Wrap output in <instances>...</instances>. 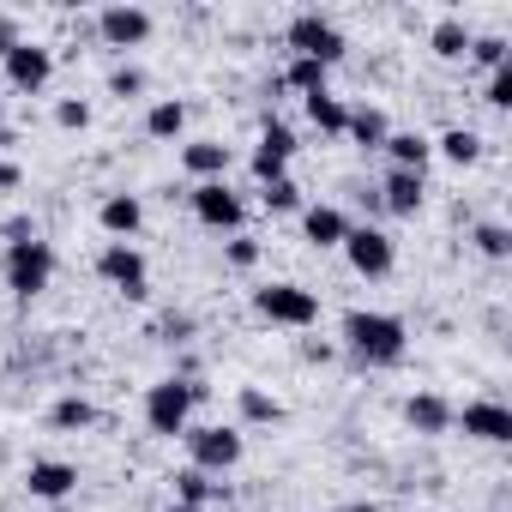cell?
Wrapping results in <instances>:
<instances>
[{"instance_id": "obj_1", "label": "cell", "mask_w": 512, "mask_h": 512, "mask_svg": "<svg viewBox=\"0 0 512 512\" xmlns=\"http://www.w3.org/2000/svg\"><path fill=\"white\" fill-rule=\"evenodd\" d=\"M338 338L362 368H398L410 356V326L398 314H380V308H350Z\"/></svg>"}, {"instance_id": "obj_2", "label": "cell", "mask_w": 512, "mask_h": 512, "mask_svg": "<svg viewBox=\"0 0 512 512\" xmlns=\"http://www.w3.org/2000/svg\"><path fill=\"white\" fill-rule=\"evenodd\" d=\"M211 398V386L205 380H181V374H163V380H151L145 386V428L157 434V440H181L187 434V422H193V410Z\"/></svg>"}, {"instance_id": "obj_3", "label": "cell", "mask_w": 512, "mask_h": 512, "mask_svg": "<svg viewBox=\"0 0 512 512\" xmlns=\"http://www.w3.org/2000/svg\"><path fill=\"white\" fill-rule=\"evenodd\" d=\"M181 446H187V464L205 470V476H229L247 458V434L235 422H187Z\"/></svg>"}, {"instance_id": "obj_4", "label": "cell", "mask_w": 512, "mask_h": 512, "mask_svg": "<svg viewBox=\"0 0 512 512\" xmlns=\"http://www.w3.org/2000/svg\"><path fill=\"white\" fill-rule=\"evenodd\" d=\"M0 278H7V290L19 302H37L49 284H55V247L43 235L31 241H7V253H0Z\"/></svg>"}, {"instance_id": "obj_5", "label": "cell", "mask_w": 512, "mask_h": 512, "mask_svg": "<svg viewBox=\"0 0 512 512\" xmlns=\"http://www.w3.org/2000/svg\"><path fill=\"white\" fill-rule=\"evenodd\" d=\"M253 314L284 332H308V326H320V296L302 284H260L253 290Z\"/></svg>"}, {"instance_id": "obj_6", "label": "cell", "mask_w": 512, "mask_h": 512, "mask_svg": "<svg viewBox=\"0 0 512 512\" xmlns=\"http://www.w3.org/2000/svg\"><path fill=\"white\" fill-rule=\"evenodd\" d=\"M344 260H350V272L356 278H368V284H380V278H392V266H398V241L380 229V223H350V235H344Z\"/></svg>"}, {"instance_id": "obj_7", "label": "cell", "mask_w": 512, "mask_h": 512, "mask_svg": "<svg viewBox=\"0 0 512 512\" xmlns=\"http://www.w3.org/2000/svg\"><path fill=\"white\" fill-rule=\"evenodd\" d=\"M97 278H103L115 296H127V302H145V296H151V260H145L133 241H103Z\"/></svg>"}, {"instance_id": "obj_8", "label": "cell", "mask_w": 512, "mask_h": 512, "mask_svg": "<svg viewBox=\"0 0 512 512\" xmlns=\"http://www.w3.org/2000/svg\"><path fill=\"white\" fill-rule=\"evenodd\" d=\"M284 43H290V55H302V61H320V67H338L344 61V31L326 19V13H296L290 19V31H284Z\"/></svg>"}, {"instance_id": "obj_9", "label": "cell", "mask_w": 512, "mask_h": 512, "mask_svg": "<svg viewBox=\"0 0 512 512\" xmlns=\"http://www.w3.org/2000/svg\"><path fill=\"white\" fill-rule=\"evenodd\" d=\"M187 205H193V217H199L205 229H217V235H241V223H247V205H241V193H235L229 181H193V187H187Z\"/></svg>"}, {"instance_id": "obj_10", "label": "cell", "mask_w": 512, "mask_h": 512, "mask_svg": "<svg viewBox=\"0 0 512 512\" xmlns=\"http://www.w3.org/2000/svg\"><path fill=\"white\" fill-rule=\"evenodd\" d=\"M0 79H7V85H13L19 97H43V91L55 85V49H49V43H31V37H25V43H19V49L7 55V61H0Z\"/></svg>"}, {"instance_id": "obj_11", "label": "cell", "mask_w": 512, "mask_h": 512, "mask_svg": "<svg viewBox=\"0 0 512 512\" xmlns=\"http://www.w3.org/2000/svg\"><path fill=\"white\" fill-rule=\"evenodd\" d=\"M290 157H296V133L278 121V115H266L260 121V145H253V157H247V169H253V181H284L290 175Z\"/></svg>"}, {"instance_id": "obj_12", "label": "cell", "mask_w": 512, "mask_h": 512, "mask_svg": "<svg viewBox=\"0 0 512 512\" xmlns=\"http://www.w3.org/2000/svg\"><path fill=\"white\" fill-rule=\"evenodd\" d=\"M151 31H157V19L145 13V7H133V0H115V7H103L97 13V37L109 43V49H145L151 43Z\"/></svg>"}, {"instance_id": "obj_13", "label": "cell", "mask_w": 512, "mask_h": 512, "mask_svg": "<svg viewBox=\"0 0 512 512\" xmlns=\"http://www.w3.org/2000/svg\"><path fill=\"white\" fill-rule=\"evenodd\" d=\"M452 428H464L482 446H506L512 440V410L500 398H470V404H452Z\"/></svg>"}, {"instance_id": "obj_14", "label": "cell", "mask_w": 512, "mask_h": 512, "mask_svg": "<svg viewBox=\"0 0 512 512\" xmlns=\"http://www.w3.org/2000/svg\"><path fill=\"white\" fill-rule=\"evenodd\" d=\"M79 482H85V476H79L73 458H31V464H25V494H31V500H49V506H55V500H67V494H79Z\"/></svg>"}, {"instance_id": "obj_15", "label": "cell", "mask_w": 512, "mask_h": 512, "mask_svg": "<svg viewBox=\"0 0 512 512\" xmlns=\"http://www.w3.org/2000/svg\"><path fill=\"white\" fill-rule=\"evenodd\" d=\"M374 193H380V211H386V217H416V211L428 205V175H410V169H386Z\"/></svg>"}, {"instance_id": "obj_16", "label": "cell", "mask_w": 512, "mask_h": 512, "mask_svg": "<svg viewBox=\"0 0 512 512\" xmlns=\"http://www.w3.org/2000/svg\"><path fill=\"white\" fill-rule=\"evenodd\" d=\"M404 428H410L416 440L452 434V398H440V392H410V398H404Z\"/></svg>"}, {"instance_id": "obj_17", "label": "cell", "mask_w": 512, "mask_h": 512, "mask_svg": "<svg viewBox=\"0 0 512 512\" xmlns=\"http://www.w3.org/2000/svg\"><path fill=\"white\" fill-rule=\"evenodd\" d=\"M380 157H386V169L428 175V163H434V139H428V133H416V127H392V133H386V145H380Z\"/></svg>"}, {"instance_id": "obj_18", "label": "cell", "mask_w": 512, "mask_h": 512, "mask_svg": "<svg viewBox=\"0 0 512 512\" xmlns=\"http://www.w3.org/2000/svg\"><path fill=\"white\" fill-rule=\"evenodd\" d=\"M97 229H103L109 241H133V235L145 229V199H139V193H103Z\"/></svg>"}, {"instance_id": "obj_19", "label": "cell", "mask_w": 512, "mask_h": 512, "mask_svg": "<svg viewBox=\"0 0 512 512\" xmlns=\"http://www.w3.org/2000/svg\"><path fill=\"white\" fill-rule=\"evenodd\" d=\"M229 163H235V145H223V139H187L181 145V169L193 181H229Z\"/></svg>"}, {"instance_id": "obj_20", "label": "cell", "mask_w": 512, "mask_h": 512, "mask_svg": "<svg viewBox=\"0 0 512 512\" xmlns=\"http://www.w3.org/2000/svg\"><path fill=\"white\" fill-rule=\"evenodd\" d=\"M344 235H350V211L344 205H302V241L308 247H344Z\"/></svg>"}, {"instance_id": "obj_21", "label": "cell", "mask_w": 512, "mask_h": 512, "mask_svg": "<svg viewBox=\"0 0 512 512\" xmlns=\"http://www.w3.org/2000/svg\"><path fill=\"white\" fill-rule=\"evenodd\" d=\"M169 488H175V506H217V500H229V482L223 476H205V470H193V464H181L175 476H169Z\"/></svg>"}, {"instance_id": "obj_22", "label": "cell", "mask_w": 512, "mask_h": 512, "mask_svg": "<svg viewBox=\"0 0 512 512\" xmlns=\"http://www.w3.org/2000/svg\"><path fill=\"white\" fill-rule=\"evenodd\" d=\"M302 115H308V127H320V139H344V127H350V103L338 91L302 97Z\"/></svg>"}, {"instance_id": "obj_23", "label": "cell", "mask_w": 512, "mask_h": 512, "mask_svg": "<svg viewBox=\"0 0 512 512\" xmlns=\"http://www.w3.org/2000/svg\"><path fill=\"white\" fill-rule=\"evenodd\" d=\"M235 410H241L235 428H272V422H284V404L266 386H235Z\"/></svg>"}, {"instance_id": "obj_24", "label": "cell", "mask_w": 512, "mask_h": 512, "mask_svg": "<svg viewBox=\"0 0 512 512\" xmlns=\"http://www.w3.org/2000/svg\"><path fill=\"white\" fill-rule=\"evenodd\" d=\"M386 133H392V121H386L380 103H350V127H344V139H356L362 151H380Z\"/></svg>"}, {"instance_id": "obj_25", "label": "cell", "mask_w": 512, "mask_h": 512, "mask_svg": "<svg viewBox=\"0 0 512 512\" xmlns=\"http://www.w3.org/2000/svg\"><path fill=\"white\" fill-rule=\"evenodd\" d=\"M482 151H488V139H482L476 127H446V133L434 139V157H446L452 169H470V163H482Z\"/></svg>"}, {"instance_id": "obj_26", "label": "cell", "mask_w": 512, "mask_h": 512, "mask_svg": "<svg viewBox=\"0 0 512 512\" xmlns=\"http://www.w3.org/2000/svg\"><path fill=\"white\" fill-rule=\"evenodd\" d=\"M470 37H476V31H470L458 13H446V19H434V31H428V49H434L440 61H464V55H470Z\"/></svg>"}, {"instance_id": "obj_27", "label": "cell", "mask_w": 512, "mask_h": 512, "mask_svg": "<svg viewBox=\"0 0 512 512\" xmlns=\"http://www.w3.org/2000/svg\"><path fill=\"white\" fill-rule=\"evenodd\" d=\"M181 133H187V103H181V97H157V103L145 109V139H163V145H169V139H181Z\"/></svg>"}, {"instance_id": "obj_28", "label": "cell", "mask_w": 512, "mask_h": 512, "mask_svg": "<svg viewBox=\"0 0 512 512\" xmlns=\"http://www.w3.org/2000/svg\"><path fill=\"white\" fill-rule=\"evenodd\" d=\"M91 422H97V404H91L85 392H67V398L49 404V428H55V434H85Z\"/></svg>"}, {"instance_id": "obj_29", "label": "cell", "mask_w": 512, "mask_h": 512, "mask_svg": "<svg viewBox=\"0 0 512 512\" xmlns=\"http://www.w3.org/2000/svg\"><path fill=\"white\" fill-rule=\"evenodd\" d=\"M326 79H332V67H320V61H302V55H290V67L278 73V91H302V97H314V91H332Z\"/></svg>"}, {"instance_id": "obj_30", "label": "cell", "mask_w": 512, "mask_h": 512, "mask_svg": "<svg viewBox=\"0 0 512 512\" xmlns=\"http://www.w3.org/2000/svg\"><path fill=\"white\" fill-rule=\"evenodd\" d=\"M470 247L482 260H512V229L500 217H482V223H470Z\"/></svg>"}, {"instance_id": "obj_31", "label": "cell", "mask_w": 512, "mask_h": 512, "mask_svg": "<svg viewBox=\"0 0 512 512\" xmlns=\"http://www.w3.org/2000/svg\"><path fill=\"white\" fill-rule=\"evenodd\" d=\"M470 61H476L482 73H494V67L512 61V43H506L500 31H482V37H470Z\"/></svg>"}, {"instance_id": "obj_32", "label": "cell", "mask_w": 512, "mask_h": 512, "mask_svg": "<svg viewBox=\"0 0 512 512\" xmlns=\"http://www.w3.org/2000/svg\"><path fill=\"white\" fill-rule=\"evenodd\" d=\"M260 205H266V211H278V217H290V211H302L308 199H302V187L284 175V181H266V187H260Z\"/></svg>"}, {"instance_id": "obj_33", "label": "cell", "mask_w": 512, "mask_h": 512, "mask_svg": "<svg viewBox=\"0 0 512 512\" xmlns=\"http://www.w3.org/2000/svg\"><path fill=\"white\" fill-rule=\"evenodd\" d=\"M260 253H266V247L241 229V235H229V241H223V266H229V272H253V266H260Z\"/></svg>"}, {"instance_id": "obj_34", "label": "cell", "mask_w": 512, "mask_h": 512, "mask_svg": "<svg viewBox=\"0 0 512 512\" xmlns=\"http://www.w3.org/2000/svg\"><path fill=\"white\" fill-rule=\"evenodd\" d=\"M109 97H145V67H133V61H121V67H109Z\"/></svg>"}, {"instance_id": "obj_35", "label": "cell", "mask_w": 512, "mask_h": 512, "mask_svg": "<svg viewBox=\"0 0 512 512\" xmlns=\"http://www.w3.org/2000/svg\"><path fill=\"white\" fill-rule=\"evenodd\" d=\"M482 103H488V109H512V61L482 79Z\"/></svg>"}, {"instance_id": "obj_36", "label": "cell", "mask_w": 512, "mask_h": 512, "mask_svg": "<svg viewBox=\"0 0 512 512\" xmlns=\"http://www.w3.org/2000/svg\"><path fill=\"white\" fill-rule=\"evenodd\" d=\"M55 127H61V133H85V127H91V103H85V97H61V103H55Z\"/></svg>"}, {"instance_id": "obj_37", "label": "cell", "mask_w": 512, "mask_h": 512, "mask_svg": "<svg viewBox=\"0 0 512 512\" xmlns=\"http://www.w3.org/2000/svg\"><path fill=\"white\" fill-rule=\"evenodd\" d=\"M157 338H169V344H187V338H193V314H175V308H169V314L157 320Z\"/></svg>"}, {"instance_id": "obj_38", "label": "cell", "mask_w": 512, "mask_h": 512, "mask_svg": "<svg viewBox=\"0 0 512 512\" xmlns=\"http://www.w3.org/2000/svg\"><path fill=\"white\" fill-rule=\"evenodd\" d=\"M19 43H25V31H19V19H13V13H0V61H7V55H13Z\"/></svg>"}, {"instance_id": "obj_39", "label": "cell", "mask_w": 512, "mask_h": 512, "mask_svg": "<svg viewBox=\"0 0 512 512\" xmlns=\"http://www.w3.org/2000/svg\"><path fill=\"white\" fill-rule=\"evenodd\" d=\"M19 187H25V169L13 157H0V193H19Z\"/></svg>"}, {"instance_id": "obj_40", "label": "cell", "mask_w": 512, "mask_h": 512, "mask_svg": "<svg viewBox=\"0 0 512 512\" xmlns=\"http://www.w3.org/2000/svg\"><path fill=\"white\" fill-rule=\"evenodd\" d=\"M332 356H338V344H320V338L302 344V362H332Z\"/></svg>"}, {"instance_id": "obj_41", "label": "cell", "mask_w": 512, "mask_h": 512, "mask_svg": "<svg viewBox=\"0 0 512 512\" xmlns=\"http://www.w3.org/2000/svg\"><path fill=\"white\" fill-rule=\"evenodd\" d=\"M338 512H392V506H368V500H356V506H338Z\"/></svg>"}, {"instance_id": "obj_42", "label": "cell", "mask_w": 512, "mask_h": 512, "mask_svg": "<svg viewBox=\"0 0 512 512\" xmlns=\"http://www.w3.org/2000/svg\"><path fill=\"white\" fill-rule=\"evenodd\" d=\"M169 512H205V506H175V500H169Z\"/></svg>"}]
</instances>
